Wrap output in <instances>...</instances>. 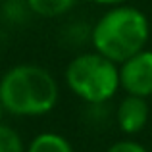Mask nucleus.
<instances>
[{
    "label": "nucleus",
    "instance_id": "nucleus-1",
    "mask_svg": "<svg viewBox=\"0 0 152 152\" xmlns=\"http://www.w3.org/2000/svg\"><path fill=\"white\" fill-rule=\"evenodd\" d=\"M60 89L54 75L37 64H18L0 79L4 112L21 118L45 115L58 104Z\"/></svg>",
    "mask_w": 152,
    "mask_h": 152
},
{
    "label": "nucleus",
    "instance_id": "nucleus-2",
    "mask_svg": "<svg viewBox=\"0 0 152 152\" xmlns=\"http://www.w3.org/2000/svg\"><path fill=\"white\" fill-rule=\"evenodd\" d=\"M148 39V18L139 8L125 4L112 6L104 15H100L91 33L94 50L118 66L145 50Z\"/></svg>",
    "mask_w": 152,
    "mask_h": 152
},
{
    "label": "nucleus",
    "instance_id": "nucleus-3",
    "mask_svg": "<svg viewBox=\"0 0 152 152\" xmlns=\"http://www.w3.org/2000/svg\"><path fill=\"white\" fill-rule=\"evenodd\" d=\"M69 91L89 104H102L115 96L119 89V66L102 54L83 52L66 67Z\"/></svg>",
    "mask_w": 152,
    "mask_h": 152
},
{
    "label": "nucleus",
    "instance_id": "nucleus-4",
    "mask_svg": "<svg viewBox=\"0 0 152 152\" xmlns=\"http://www.w3.org/2000/svg\"><path fill=\"white\" fill-rule=\"evenodd\" d=\"M119 87L127 94L152 96V50H141L119 64Z\"/></svg>",
    "mask_w": 152,
    "mask_h": 152
},
{
    "label": "nucleus",
    "instance_id": "nucleus-5",
    "mask_svg": "<svg viewBox=\"0 0 152 152\" xmlns=\"http://www.w3.org/2000/svg\"><path fill=\"white\" fill-rule=\"evenodd\" d=\"M118 125L123 133L135 135L139 131H142L148 123L150 118V106L146 102V98L135 96V94H127L118 106Z\"/></svg>",
    "mask_w": 152,
    "mask_h": 152
},
{
    "label": "nucleus",
    "instance_id": "nucleus-6",
    "mask_svg": "<svg viewBox=\"0 0 152 152\" xmlns=\"http://www.w3.org/2000/svg\"><path fill=\"white\" fill-rule=\"evenodd\" d=\"M25 152H73V146L58 133H41L29 142Z\"/></svg>",
    "mask_w": 152,
    "mask_h": 152
},
{
    "label": "nucleus",
    "instance_id": "nucleus-7",
    "mask_svg": "<svg viewBox=\"0 0 152 152\" xmlns=\"http://www.w3.org/2000/svg\"><path fill=\"white\" fill-rule=\"evenodd\" d=\"M27 8L41 18H58L64 15L77 4V0H25Z\"/></svg>",
    "mask_w": 152,
    "mask_h": 152
},
{
    "label": "nucleus",
    "instance_id": "nucleus-8",
    "mask_svg": "<svg viewBox=\"0 0 152 152\" xmlns=\"http://www.w3.org/2000/svg\"><path fill=\"white\" fill-rule=\"evenodd\" d=\"M0 152H25L19 133L4 123H0Z\"/></svg>",
    "mask_w": 152,
    "mask_h": 152
},
{
    "label": "nucleus",
    "instance_id": "nucleus-9",
    "mask_svg": "<svg viewBox=\"0 0 152 152\" xmlns=\"http://www.w3.org/2000/svg\"><path fill=\"white\" fill-rule=\"evenodd\" d=\"M106 152H148V150H146L145 146L141 145V142L125 139V141H118V142H114V145H112Z\"/></svg>",
    "mask_w": 152,
    "mask_h": 152
},
{
    "label": "nucleus",
    "instance_id": "nucleus-10",
    "mask_svg": "<svg viewBox=\"0 0 152 152\" xmlns=\"http://www.w3.org/2000/svg\"><path fill=\"white\" fill-rule=\"evenodd\" d=\"M91 2H94V4H102V6H119V4H123V2H127V0H91Z\"/></svg>",
    "mask_w": 152,
    "mask_h": 152
},
{
    "label": "nucleus",
    "instance_id": "nucleus-11",
    "mask_svg": "<svg viewBox=\"0 0 152 152\" xmlns=\"http://www.w3.org/2000/svg\"><path fill=\"white\" fill-rule=\"evenodd\" d=\"M2 114H4V106H2V102H0V119H2Z\"/></svg>",
    "mask_w": 152,
    "mask_h": 152
}]
</instances>
